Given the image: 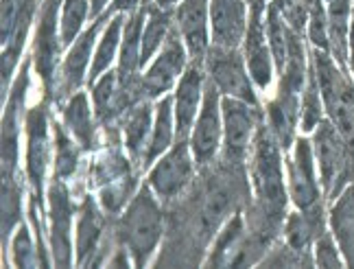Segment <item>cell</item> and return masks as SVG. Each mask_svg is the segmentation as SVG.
Segmentation results:
<instances>
[{
	"instance_id": "6da1fadb",
	"label": "cell",
	"mask_w": 354,
	"mask_h": 269,
	"mask_svg": "<svg viewBox=\"0 0 354 269\" xmlns=\"http://www.w3.org/2000/svg\"><path fill=\"white\" fill-rule=\"evenodd\" d=\"M252 199L248 165H230L216 158L201 167L188 191L165 206L167 232L156 267H197L208 257L223 223L243 212Z\"/></svg>"
},
{
	"instance_id": "7a4b0ae2",
	"label": "cell",
	"mask_w": 354,
	"mask_h": 269,
	"mask_svg": "<svg viewBox=\"0 0 354 269\" xmlns=\"http://www.w3.org/2000/svg\"><path fill=\"white\" fill-rule=\"evenodd\" d=\"M151 186L142 184L129 206L114 217V234L133 261V267H145L162 243L167 232V210Z\"/></svg>"
},
{
	"instance_id": "3957f363",
	"label": "cell",
	"mask_w": 354,
	"mask_h": 269,
	"mask_svg": "<svg viewBox=\"0 0 354 269\" xmlns=\"http://www.w3.org/2000/svg\"><path fill=\"white\" fill-rule=\"evenodd\" d=\"M310 62L315 68L326 118L337 127L348 147L354 151V79L352 73L342 68L330 50L310 48Z\"/></svg>"
},
{
	"instance_id": "277c9868",
	"label": "cell",
	"mask_w": 354,
	"mask_h": 269,
	"mask_svg": "<svg viewBox=\"0 0 354 269\" xmlns=\"http://www.w3.org/2000/svg\"><path fill=\"white\" fill-rule=\"evenodd\" d=\"M313 151L324 197L333 204L346 186L354 182V151L328 118H324L313 133Z\"/></svg>"
},
{
	"instance_id": "5b68a950",
	"label": "cell",
	"mask_w": 354,
	"mask_h": 269,
	"mask_svg": "<svg viewBox=\"0 0 354 269\" xmlns=\"http://www.w3.org/2000/svg\"><path fill=\"white\" fill-rule=\"evenodd\" d=\"M221 112H223V145L219 158L230 165H248L256 131L261 120L265 118V112L261 107L232 97H223Z\"/></svg>"
},
{
	"instance_id": "8992f818",
	"label": "cell",
	"mask_w": 354,
	"mask_h": 269,
	"mask_svg": "<svg viewBox=\"0 0 354 269\" xmlns=\"http://www.w3.org/2000/svg\"><path fill=\"white\" fill-rule=\"evenodd\" d=\"M37 9L39 0H3V26H0V37H3V59H0L3 103L11 90V79L22 57L26 35H29Z\"/></svg>"
},
{
	"instance_id": "52a82bcc",
	"label": "cell",
	"mask_w": 354,
	"mask_h": 269,
	"mask_svg": "<svg viewBox=\"0 0 354 269\" xmlns=\"http://www.w3.org/2000/svg\"><path fill=\"white\" fill-rule=\"evenodd\" d=\"M33 66V57H26L20 75L11 84V90L5 99L3 114V186L22 184L18 178V158H20V133L24 120L26 90H29V71Z\"/></svg>"
},
{
	"instance_id": "ba28073f",
	"label": "cell",
	"mask_w": 354,
	"mask_h": 269,
	"mask_svg": "<svg viewBox=\"0 0 354 269\" xmlns=\"http://www.w3.org/2000/svg\"><path fill=\"white\" fill-rule=\"evenodd\" d=\"M59 5L64 0H44L39 5L37 16V29H35V42H33V66L44 84V99L53 103V92L57 86L59 75V55L64 44L59 42L62 35L57 31V18H59Z\"/></svg>"
},
{
	"instance_id": "9c48e42d",
	"label": "cell",
	"mask_w": 354,
	"mask_h": 269,
	"mask_svg": "<svg viewBox=\"0 0 354 269\" xmlns=\"http://www.w3.org/2000/svg\"><path fill=\"white\" fill-rule=\"evenodd\" d=\"M195 158L190 140H175L171 149L158 160L147 178V184L165 206L180 199L195 180Z\"/></svg>"
},
{
	"instance_id": "30bf717a",
	"label": "cell",
	"mask_w": 354,
	"mask_h": 269,
	"mask_svg": "<svg viewBox=\"0 0 354 269\" xmlns=\"http://www.w3.org/2000/svg\"><path fill=\"white\" fill-rule=\"evenodd\" d=\"M48 105L50 101L44 99L42 103L26 110L24 129H26V182L31 188V199H35L39 208L42 204V186L46 178L48 160H50V140H48Z\"/></svg>"
},
{
	"instance_id": "8fae6325",
	"label": "cell",
	"mask_w": 354,
	"mask_h": 269,
	"mask_svg": "<svg viewBox=\"0 0 354 269\" xmlns=\"http://www.w3.org/2000/svg\"><path fill=\"white\" fill-rule=\"evenodd\" d=\"M221 101H223V94L208 79L206 92H203V101H201L199 118L195 120L193 131H190V149H193L197 169L212 165L221 154V145H223Z\"/></svg>"
},
{
	"instance_id": "7c38bea8",
	"label": "cell",
	"mask_w": 354,
	"mask_h": 269,
	"mask_svg": "<svg viewBox=\"0 0 354 269\" xmlns=\"http://www.w3.org/2000/svg\"><path fill=\"white\" fill-rule=\"evenodd\" d=\"M245 64L248 62H245V55L239 53V48H225L216 44H210L208 55L203 59L208 79L219 88L223 97L241 99L258 107V99L252 86L254 82L248 75L250 71H245Z\"/></svg>"
},
{
	"instance_id": "4fadbf2b",
	"label": "cell",
	"mask_w": 354,
	"mask_h": 269,
	"mask_svg": "<svg viewBox=\"0 0 354 269\" xmlns=\"http://www.w3.org/2000/svg\"><path fill=\"white\" fill-rule=\"evenodd\" d=\"M73 217L75 204L66 180L53 178L48 186V250L55 267H71L75 263Z\"/></svg>"
},
{
	"instance_id": "5bb4252c",
	"label": "cell",
	"mask_w": 354,
	"mask_h": 269,
	"mask_svg": "<svg viewBox=\"0 0 354 269\" xmlns=\"http://www.w3.org/2000/svg\"><path fill=\"white\" fill-rule=\"evenodd\" d=\"M289 195L297 210H308L324 204L326 197L317 180V163L313 151V140L295 138L293 154L287 160Z\"/></svg>"
},
{
	"instance_id": "9a60e30c",
	"label": "cell",
	"mask_w": 354,
	"mask_h": 269,
	"mask_svg": "<svg viewBox=\"0 0 354 269\" xmlns=\"http://www.w3.org/2000/svg\"><path fill=\"white\" fill-rule=\"evenodd\" d=\"M110 18L112 16L107 11L101 13V16L94 18L88 29L71 44V53H68V57L64 59V66L57 75V86H55V92H53V103H57V105L64 103L68 97H73V94L79 92V88L84 86L94 42H97L101 29H105Z\"/></svg>"
},
{
	"instance_id": "2e32d148",
	"label": "cell",
	"mask_w": 354,
	"mask_h": 269,
	"mask_svg": "<svg viewBox=\"0 0 354 269\" xmlns=\"http://www.w3.org/2000/svg\"><path fill=\"white\" fill-rule=\"evenodd\" d=\"M188 64H190L188 48L184 44V37H182L180 29H177V24H175L173 31L167 37L165 46L160 50V55L151 64V68L142 75L145 94L149 99H158L162 94H167L175 86L177 77L184 75Z\"/></svg>"
},
{
	"instance_id": "e0dca14e",
	"label": "cell",
	"mask_w": 354,
	"mask_h": 269,
	"mask_svg": "<svg viewBox=\"0 0 354 269\" xmlns=\"http://www.w3.org/2000/svg\"><path fill=\"white\" fill-rule=\"evenodd\" d=\"M206 82H208L206 66L199 62H190L180 79V84H177L173 97L175 140H190V131H193V125L197 120L199 103L203 101V92H206Z\"/></svg>"
},
{
	"instance_id": "ac0fdd59",
	"label": "cell",
	"mask_w": 354,
	"mask_h": 269,
	"mask_svg": "<svg viewBox=\"0 0 354 269\" xmlns=\"http://www.w3.org/2000/svg\"><path fill=\"white\" fill-rule=\"evenodd\" d=\"M208 18H210L208 0H182V5H177L175 9V24L184 37L190 62L203 64V59L208 55L210 48Z\"/></svg>"
},
{
	"instance_id": "d6986e66",
	"label": "cell",
	"mask_w": 354,
	"mask_h": 269,
	"mask_svg": "<svg viewBox=\"0 0 354 269\" xmlns=\"http://www.w3.org/2000/svg\"><path fill=\"white\" fill-rule=\"evenodd\" d=\"M243 48H245V62H248L252 82L256 84L258 90H267L271 84V77H274L276 64H274V55H271V48L267 42L263 11L252 9L248 33H245V39H243Z\"/></svg>"
},
{
	"instance_id": "ffe728a7",
	"label": "cell",
	"mask_w": 354,
	"mask_h": 269,
	"mask_svg": "<svg viewBox=\"0 0 354 269\" xmlns=\"http://www.w3.org/2000/svg\"><path fill=\"white\" fill-rule=\"evenodd\" d=\"M79 221H77V250L75 261L79 267H92L94 259L101 250V243L107 234L105 230V210L94 197L84 195L79 204Z\"/></svg>"
},
{
	"instance_id": "44dd1931",
	"label": "cell",
	"mask_w": 354,
	"mask_h": 269,
	"mask_svg": "<svg viewBox=\"0 0 354 269\" xmlns=\"http://www.w3.org/2000/svg\"><path fill=\"white\" fill-rule=\"evenodd\" d=\"M248 0H210L212 44L239 48L248 33Z\"/></svg>"
},
{
	"instance_id": "7402d4cb",
	"label": "cell",
	"mask_w": 354,
	"mask_h": 269,
	"mask_svg": "<svg viewBox=\"0 0 354 269\" xmlns=\"http://www.w3.org/2000/svg\"><path fill=\"white\" fill-rule=\"evenodd\" d=\"M92 88V101H94V116L105 133H120V120L125 116V107L120 101L118 90V75L116 71H107L101 75Z\"/></svg>"
},
{
	"instance_id": "603a6c76",
	"label": "cell",
	"mask_w": 354,
	"mask_h": 269,
	"mask_svg": "<svg viewBox=\"0 0 354 269\" xmlns=\"http://www.w3.org/2000/svg\"><path fill=\"white\" fill-rule=\"evenodd\" d=\"M153 107L149 103V99H142L140 103H136L131 110L122 116L120 120V138L125 151L131 156V160L138 167H142V160L147 154V138L153 131Z\"/></svg>"
},
{
	"instance_id": "cb8c5ba5",
	"label": "cell",
	"mask_w": 354,
	"mask_h": 269,
	"mask_svg": "<svg viewBox=\"0 0 354 269\" xmlns=\"http://www.w3.org/2000/svg\"><path fill=\"white\" fill-rule=\"evenodd\" d=\"M94 118L86 92H75L73 97L66 99L62 110V123L66 125V129L71 131V136L79 142L84 151H94L99 147V133H97L99 120Z\"/></svg>"
},
{
	"instance_id": "d4e9b609",
	"label": "cell",
	"mask_w": 354,
	"mask_h": 269,
	"mask_svg": "<svg viewBox=\"0 0 354 269\" xmlns=\"http://www.w3.org/2000/svg\"><path fill=\"white\" fill-rule=\"evenodd\" d=\"M326 232V206L319 204L308 210L291 212L284 221V241L299 250V252H313L315 241Z\"/></svg>"
},
{
	"instance_id": "484cf974",
	"label": "cell",
	"mask_w": 354,
	"mask_h": 269,
	"mask_svg": "<svg viewBox=\"0 0 354 269\" xmlns=\"http://www.w3.org/2000/svg\"><path fill=\"white\" fill-rule=\"evenodd\" d=\"M328 223L346 267H354V182L348 184L346 191L333 201Z\"/></svg>"
},
{
	"instance_id": "4316f807",
	"label": "cell",
	"mask_w": 354,
	"mask_h": 269,
	"mask_svg": "<svg viewBox=\"0 0 354 269\" xmlns=\"http://www.w3.org/2000/svg\"><path fill=\"white\" fill-rule=\"evenodd\" d=\"M354 0H330L328 3V39L330 55L342 68L350 71V29H352Z\"/></svg>"
},
{
	"instance_id": "83f0119b",
	"label": "cell",
	"mask_w": 354,
	"mask_h": 269,
	"mask_svg": "<svg viewBox=\"0 0 354 269\" xmlns=\"http://www.w3.org/2000/svg\"><path fill=\"white\" fill-rule=\"evenodd\" d=\"M243 236H245V214L236 212L223 223L219 234L214 236L208 250V257L203 261V267H232V261L243 243Z\"/></svg>"
},
{
	"instance_id": "f1b7e54d",
	"label": "cell",
	"mask_w": 354,
	"mask_h": 269,
	"mask_svg": "<svg viewBox=\"0 0 354 269\" xmlns=\"http://www.w3.org/2000/svg\"><path fill=\"white\" fill-rule=\"evenodd\" d=\"M175 142V110H173V97H165L156 105V120L153 131L149 138V147L142 160V167L153 165L160 156H165Z\"/></svg>"
},
{
	"instance_id": "f546056e",
	"label": "cell",
	"mask_w": 354,
	"mask_h": 269,
	"mask_svg": "<svg viewBox=\"0 0 354 269\" xmlns=\"http://www.w3.org/2000/svg\"><path fill=\"white\" fill-rule=\"evenodd\" d=\"M129 13H114L105 26V33L99 39V48L94 53V59L90 64V75H88V84L94 86V82L110 71V66L116 57V50L120 48L122 42V31H125V22H127Z\"/></svg>"
},
{
	"instance_id": "4dcf8cb0",
	"label": "cell",
	"mask_w": 354,
	"mask_h": 269,
	"mask_svg": "<svg viewBox=\"0 0 354 269\" xmlns=\"http://www.w3.org/2000/svg\"><path fill=\"white\" fill-rule=\"evenodd\" d=\"M145 11H147V24L142 31V66L167 42L169 33L175 26V9H162L156 3H151Z\"/></svg>"
},
{
	"instance_id": "1f68e13d",
	"label": "cell",
	"mask_w": 354,
	"mask_h": 269,
	"mask_svg": "<svg viewBox=\"0 0 354 269\" xmlns=\"http://www.w3.org/2000/svg\"><path fill=\"white\" fill-rule=\"evenodd\" d=\"M53 136H55V171H53V178L71 180L79 169V154L84 149L71 136V131L66 129L64 123L53 125Z\"/></svg>"
},
{
	"instance_id": "d6a6232c",
	"label": "cell",
	"mask_w": 354,
	"mask_h": 269,
	"mask_svg": "<svg viewBox=\"0 0 354 269\" xmlns=\"http://www.w3.org/2000/svg\"><path fill=\"white\" fill-rule=\"evenodd\" d=\"M324 118H326V110H324L322 90H319L315 68H313V62H310L308 77L302 90V101H299V129L315 131Z\"/></svg>"
},
{
	"instance_id": "836d02e7",
	"label": "cell",
	"mask_w": 354,
	"mask_h": 269,
	"mask_svg": "<svg viewBox=\"0 0 354 269\" xmlns=\"http://www.w3.org/2000/svg\"><path fill=\"white\" fill-rule=\"evenodd\" d=\"M136 186H138V173H131V176L110 182L99 191V204L105 210L107 217H118V214L129 206V201L133 199Z\"/></svg>"
},
{
	"instance_id": "e575fe53",
	"label": "cell",
	"mask_w": 354,
	"mask_h": 269,
	"mask_svg": "<svg viewBox=\"0 0 354 269\" xmlns=\"http://www.w3.org/2000/svg\"><path fill=\"white\" fill-rule=\"evenodd\" d=\"M90 16V0H64L59 35L62 44L71 46L75 39L84 33V22Z\"/></svg>"
},
{
	"instance_id": "d590c367",
	"label": "cell",
	"mask_w": 354,
	"mask_h": 269,
	"mask_svg": "<svg viewBox=\"0 0 354 269\" xmlns=\"http://www.w3.org/2000/svg\"><path fill=\"white\" fill-rule=\"evenodd\" d=\"M308 9V26H306V37L313 48L330 50V39H328V11L324 7V0H306Z\"/></svg>"
},
{
	"instance_id": "8d00e7d4",
	"label": "cell",
	"mask_w": 354,
	"mask_h": 269,
	"mask_svg": "<svg viewBox=\"0 0 354 269\" xmlns=\"http://www.w3.org/2000/svg\"><path fill=\"white\" fill-rule=\"evenodd\" d=\"M261 267H315L313 252H299L291 248L287 241H276V245L267 252V257L261 261Z\"/></svg>"
},
{
	"instance_id": "74e56055",
	"label": "cell",
	"mask_w": 354,
	"mask_h": 269,
	"mask_svg": "<svg viewBox=\"0 0 354 269\" xmlns=\"http://www.w3.org/2000/svg\"><path fill=\"white\" fill-rule=\"evenodd\" d=\"M11 263L16 267H26V269L39 265L37 241H33L29 225H20V230L11 241Z\"/></svg>"
},
{
	"instance_id": "f35d334b",
	"label": "cell",
	"mask_w": 354,
	"mask_h": 269,
	"mask_svg": "<svg viewBox=\"0 0 354 269\" xmlns=\"http://www.w3.org/2000/svg\"><path fill=\"white\" fill-rule=\"evenodd\" d=\"M313 257H315V267H344L346 261L342 257V250H339L337 241L333 236V232L326 230L313 245Z\"/></svg>"
},
{
	"instance_id": "ab89813d",
	"label": "cell",
	"mask_w": 354,
	"mask_h": 269,
	"mask_svg": "<svg viewBox=\"0 0 354 269\" xmlns=\"http://www.w3.org/2000/svg\"><path fill=\"white\" fill-rule=\"evenodd\" d=\"M142 9V0H112V5L107 7V13H136Z\"/></svg>"
},
{
	"instance_id": "60d3db41",
	"label": "cell",
	"mask_w": 354,
	"mask_h": 269,
	"mask_svg": "<svg viewBox=\"0 0 354 269\" xmlns=\"http://www.w3.org/2000/svg\"><path fill=\"white\" fill-rule=\"evenodd\" d=\"M105 7H110V0H90V18H99L105 13Z\"/></svg>"
},
{
	"instance_id": "b9f144b4",
	"label": "cell",
	"mask_w": 354,
	"mask_h": 269,
	"mask_svg": "<svg viewBox=\"0 0 354 269\" xmlns=\"http://www.w3.org/2000/svg\"><path fill=\"white\" fill-rule=\"evenodd\" d=\"M153 3L162 9H177V5H180L182 0H153Z\"/></svg>"
},
{
	"instance_id": "7bdbcfd3",
	"label": "cell",
	"mask_w": 354,
	"mask_h": 269,
	"mask_svg": "<svg viewBox=\"0 0 354 269\" xmlns=\"http://www.w3.org/2000/svg\"><path fill=\"white\" fill-rule=\"evenodd\" d=\"M250 5H252V9L265 13V9H267V5H269V0H250Z\"/></svg>"
},
{
	"instance_id": "ee69618b",
	"label": "cell",
	"mask_w": 354,
	"mask_h": 269,
	"mask_svg": "<svg viewBox=\"0 0 354 269\" xmlns=\"http://www.w3.org/2000/svg\"><path fill=\"white\" fill-rule=\"evenodd\" d=\"M149 5H151V0H142V9H149Z\"/></svg>"
},
{
	"instance_id": "f6af8a7d",
	"label": "cell",
	"mask_w": 354,
	"mask_h": 269,
	"mask_svg": "<svg viewBox=\"0 0 354 269\" xmlns=\"http://www.w3.org/2000/svg\"><path fill=\"white\" fill-rule=\"evenodd\" d=\"M326 3H330V0H326Z\"/></svg>"
}]
</instances>
